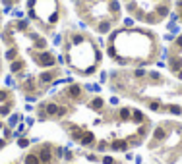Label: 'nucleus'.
Masks as SVG:
<instances>
[{
  "instance_id": "nucleus-29",
  "label": "nucleus",
  "mask_w": 182,
  "mask_h": 164,
  "mask_svg": "<svg viewBox=\"0 0 182 164\" xmlns=\"http://www.w3.org/2000/svg\"><path fill=\"white\" fill-rule=\"evenodd\" d=\"M16 122H18V116H14V118H10V126H16Z\"/></svg>"
},
{
  "instance_id": "nucleus-24",
  "label": "nucleus",
  "mask_w": 182,
  "mask_h": 164,
  "mask_svg": "<svg viewBox=\"0 0 182 164\" xmlns=\"http://www.w3.org/2000/svg\"><path fill=\"white\" fill-rule=\"evenodd\" d=\"M132 23H134V21H132L130 18H126V19H124V25H126V27H132Z\"/></svg>"
},
{
  "instance_id": "nucleus-27",
  "label": "nucleus",
  "mask_w": 182,
  "mask_h": 164,
  "mask_svg": "<svg viewBox=\"0 0 182 164\" xmlns=\"http://www.w3.org/2000/svg\"><path fill=\"white\" fill-rule=\"evenodd\" d=\"M62 43V37H60V35H56V37H54V44H60Z\"/></svg>"
},
{
  "instance_id": "nucleus-10",
  "label": "nucleus",
  "mask_w": 182,
  "mask_h": 164,
  "mask_svg": "<svg viewBox=\"0 0 182 164\" xmlns=\"http://www.w3.org/2000/svg\"><path fill=\"white\" fill-rule=\"evenodd\" d=\"M25 164H41V160H39L37 154H27L25 157Z\"/></svg>"
},
{
  "instance_id": "nucleus-7",
  "label": "nucleus",
  "mask_w": 182,
  "mask_h": 164,
  "mask_svg": "<svg viewBox=\"0 0 182 164\" xmlns=\"http://www.w3.org/2000/svg\"><path fill=\"white\" fill-rule=\"evenodd\" d=\"M10 69H12V73H18V71H21V69H23V62H21V60H14L12 66H10Z\"/></svg>"
},
{
  "instance_id": "nucleus-13",
  "label": "nucleus",
  "mask_w": 182,
  "mask_h": 164,
  "mask_svg": "<svg viewBox=\"0 0 182 164\" xmlns=\"http://www.w3.org/2000/svg\"><path fill=\"white\" fill-rule=\"evenodd\" d=\"M81 43H83V35L74 33V35H72V44H81Z\"/></svg>"
},
{
  "instance_id": "nucleus-16",
  "label": "nucleus",
  "mask_w": 182,
  "mask_h": 164,
  "mask_svg": "<svg viewBox=\"0 0 182 164\" xmlns=\"http://www.w3.org/2000/svg\"><path fill=\"white\" fill-rule=\"evenodd\" d=\"M120 118H122V120H128V118H130V110H128V108H122V110H120Z\"/></svg>"
},
{
  "instance_id": "nucleus-9",
  "label": "nucleus",
  "mask_w": 182,
  "mask_h": 164,
  "mask_svg": "<svg viewBox=\"0 0 182 164\" xmlns=\"http://www.w3.org/2000/svg\"><path fill=\"white\" fill-rule=\"evenodd\" d=\"M112 149H116V151H126V149H128V143H126V141H114V143H112Z\"/></svg>"
},
{
  "instance_id": "nucleus-34",
  "label": "nucleus",
  "mask_w": 182,
  "mask_h": 164,
  "mask_svg": "<svg viewBox=\"0 0 182 164\" xmlns=\"http://www.w3.org/2000/svg\"><path fill=\"white\" fill-rule=\"evenodd\" d=\"M180 19H182V14H180Z\"/></svg>"
},
{
  "instance_id": "nucleus-28",
  "label": "nucleus",
  "mask_w": 182,
  "mask_h": 164,
  "mask_svg": "<svg viewBox=\"0 0 182 164\" xmlns=\"http://www.w3.org/2000/svg\"><path fill=\"white\" fill-rule=\"evenodd\" d=\"M176 46H178V48H182V35L176 39Z\"/></svg>"
},
{
  "instance_id": "nucleus-19",
  "label": "nucleus",
  "mask_w": 182,
  "mask_h": 164,
  "mask_svg": "<svg viewBox=\"0 0 182 164\" xmlns=\"http://www.w3.org/2000/svg\"><path fill=\"white\" fill-rule=\"evenodd\" d=\"M169 110H170L172 114H180V112H182V108H180V106H174V104H170Z\"/></svg>"
},
{
  "instance_id": "nucleus-3",
  "label": "nucleus",
  "mask_w": 182,
  "mask_h": 164,
  "mask_svg": "<svg viewBox=\"0 0 182 164\" xmlns=\"http://www.w3.org/2000/svg\"><path fill=\"white\" fill-rule=\"evenodd\" d=\"M169 66H170V69H172V71H180V68H182V58H180V56L170 58V60H169Z\"/></svg>"
},
{
  "instance_id": "nucleus-21",
  "label": "nucleus",
  "mask_w": 182,
  "mask_h": 164,
  "mask_svg": "<svg viewBox=\"0 0 182 164\" xmlns=\"http://www.w3.org/2000/svg\"><path fill=\"white\" fill-rule=\"evenodd\" d=\"M103 164H114L112 157H103Z\"/></svg>"
},
{
  "instance_id": "nucleus-25",
  "label": "nucleus",
  "mask_w": 182,
  "mask_h": 164,
  "mask_svg": "<svg viewBox=\"0 0 182 164\" xmlns=\"http://www.w3.org/2000/svg\"><path fill=\"white\" fill-rule=\"evenodd\" d=\"M143 73H145V71H143V69H136V71H134V76H136V77H142Z\"/></svg>"
},
{
  "instance_id": "nucleus-5",
  "label": "nucleus",
  "mask_w": 182,
  "mask_h": 164,
  "mask_svg": "<svg viewBox=\"0 0 182 164\" xmlns=\"http://www.w3.org/2000/svg\"><path fill=\"white\" fill-rule=\"evenodd\" d=\"M79 141H81V145H85V147H89V145H95V137H93V133H83Z\"/></svg>"
},
{
  "instance_id": "nucleus-4",
  "label": "nucleus",
  "mask_w": 182,
  "mask_h": 164,
  "mask_svg": "<svg viewBox=\"0 0 182 164\" xmlns=\"http://www.w3.org/2000/svg\"><path fill=\"white\" fill-rule=\"evenodd\" d=\"M68 95H70L72 99H79V97H81V87H79V85H70V87H68Z\"/></svg>"
},
{
  "instance_id": "nucleus-2",
  "label": "nucleus",
  "mask_w": 182,
  "mask_h": 164,
  "mask_svg": "<svg viewBox=\"0 0 182 164\" xmlns=\"http://www.w3.org/2000/svg\"><path fill=\"white\" fill-rule=\"evenodd\" d=\"M39 160H41L43 164H51V160H52V152H51V147H49V145L41 149V152H39Z\"/></svg>"
},
{
  "instance_id": "nucleus-26",
  "label": "nucleus",
  "mask_w": 182,
  "mask_h": 164,
  "mask_svg": "<svg viewBox=\"0 0 182 164\" xmlns=\"http://www.w3.org/2000/svg\"><path fill=\"white\" fill-rule=\"evenodd\" d=\"M27 145H29V141H27V139H21V141H20V147H27Z\"/></svg>"
},
{
  "instance_id": "nucleus-22",
  "label": "nucleus",
  "mask_w": 182,
  "mask_h": 164,
  "mask_svg": "<svg viewBox=\"0 0 182 164\" xmlns=\"http://www.w3.org/2000/svg\"><path fill=\"white\" fill-rule=\"evenodd\" d=\"M6 97H8L6 91H0V102H4V101H6Z\"/></svg>"
},
{
  "instance_id": "nucleus-8",
  "label": "nucleus",
  "mask_w": 182,
  "mask_h": 164,
  "mask_svg": "<svg viewBox=\"0 0 182 164\" xmlns=\"http://www.w3.org/2000/svg\"><path fill=\"white\" fill-rule=\"evenodd\" d=\"M103 104H105V101H103V99H101V97H95V99L91 101V104H89V106H91V108H95V110H99V108L103 106Z\"/></svg>"
},
{
  "instance_id": "nucleus-1",
  "label": "nucleus",
  "mask_w": 182,
  "mask_h": 164,
  "mask_svg": "<svg viewBox=\"0 0 182 164\" xmlns=\"http://www.w3.org/2000/svg\"><path fill=\"white\" fill-rule=\"evenodd\" d=\"M37 62L41 64V66H45V68H51V66H54V62H56V60H54V56H52L51 52H39V54H37Z\"/></svg>"
},
{
  "instance_id": "nucleus-12",
  "label": "nucleus",
  "mask_w": 182,
  "mask_h": 164,
  "mask_svg": "<svg viewBox=\"0 0 182 164\" xmlns=\"http://www.w3.org/2000/svg\"><path fill=\"white\" fill-rule=\"evenodd\" d=\"M109 29H111V23H109V21H101V23H99V33H109Z\"/></svg>"
},
{
  "instance_id": "nucleus-15",
  "label": "nucleus",
  "mask_w": 182,
  "mask_h": 164,
  "mask_svg": "<svg viewBox=\"0 0 182 164\" xmlns=\"http://www.w3.org/2000/svg\"><path fill=\"white\" fill-rule=\"evenodd\" d=\"M167 14H169V6H159L157 8V16H167Z\"/></svg>"
},
{
  "instance_id": "nucleus-31",
  "label": "nucleus",
  "mask_w": 182,
  "mask_h": 164,
  "mask_svg": "<svg viewBox=\"0 0 182 164\" xmlns=\"http://www.w3.org/2000/svg\"><path fill=\"white\" fill-rule=\"evenodd\" d=\"M178 8H182V0H178Z\"/></svg>"
},
{
  "instance_id": "nucleus-6",
  "label": "nucleus",
  "mask_w": 182,
  "mask_h": 164,
  "mask_svg": "<svg viewBox=\"0 0 182 164\" xmlns=\"http://www.w3.org/2000/svg\"><path fill=\"white\" fill-rule=\"evenodd\" d=\"M52 79H54V73L52 71H43L39 77V81L43 83V85H47V83H52Z\"/></svg>"
},
{
  "instance_id": "nucleus-23",
  "label": "nucleus",
  "mask_w": 182,
  "mask_h": 164,
  "mask_svg": "<svg viewBox=\"0 0 182 164\" xmlns=\"http://www.w3.org/2000/svg\"><path fill=\"white\" fill-rule=\"evenodd\" d=\"M8 112H10V110H8V106H0V114H2V116H6Z\"/></svg>"
},
{
  "instance_id": "nucleus-14",
  "label": "nucleus",
  "mask_w": 182,
  "mask_h": 164,
  "mask_svg": "<svg viewBox=\"0 0 182 164\" xmlns=\"http://www.w3.org/2000/svg\"><path fill=\"white\" fill-rule=\"evenodd\" d=\"M132 118H134V122H143V120H145V118H143V114L140 112V110H134Z\"/></svg>"
},
{
  "instance_id": "nucleus-11",
  "label": "nucleus",
  "mask_w": 182,
  "mask_h": 164,
  "mask_svg": "<svg viewBox=\"0 0 182 164\" xmlns=\"http://www.w3.org/2000/svg\"><path fill=\"white\" fill-rule=\"evenodd\" d=\"M153 139H157V141L165 139V129H163V127H157V129H155V133H153Z\"/></svg>"
},
{
  "instance_id": "nucleus-18",
  "label": "nucleus",
  "mask_w": 182,
  "mask_h": 164,
  "mask_svg": "<svg viewBox=\"0 0 182 164\" xmlns=\"http://www.w3.org/2000/svg\"><path fill=\"white\" fill-rule=\"evenodd\" d=\"M16 54H18V52H16V48H10V50L6 52V58H8V60H14V58H16Z\"/></svg>"
},
{
  "instance_id": "nucleus-32",
  "label": "nucleus",
  "mask_w": 182,
  "mask_h": 164,
  "mask_svg": "<svg viewBox=\"0 0 182 164\" xmlns=\"http://www.w3.org/2000/svg\"><path fill=\"white\" fill-rule=\"evenodd\" d=\"M178 77H180V79H182V71H178Z\"/></svg>"
},
{
  "instance_id": "nucleus-20",
  "label": "nucleus",
  "mask_w": 182,
  "mask_h": 164,
  "mask_svg": "<svg viewBox=\"0 0 182 164\" xmlns=\"http://www.w3.org/2000/svg\"><path fill=\"white\" fill-rule=\"evenodd\" d=\"M18 29H21V31H23V29H27V19H21L20 23H18Z\"/></svg>"
},
{
  "instance_id": "nucleus-17",
  "label": "nucleus",
  "mask_w": 182,
  "mask_h": 164,
  "mask_svg": "<svg viewBox=\"0 0 182 164\" xmlns=\"http://www.w3.org/2000/svg\"><path fill=\"white\" fill-rule=\"evenodd\" d=\"M35 46H37V48H45L47 41H45V39H37V41H35Z\"/></svg>"
},
{
  "instance_id": "nucleus-30",
  "label": "nucleus",
  "mask_w": 182,
  "mask_h": 164,
  "mask_svg": "<svg viewBox=\"0 0 182 164\" xmlns=\"http://www.w3.org/2000/svg\"><path fill=\"white\" fill-rule=\"evenodd\" d=\"M149 108H151V110H157V108H159V104H157V102H151Z\"/></svg>"
},
{
  "instance_id": "nucleus-33",
  "label": "nucleus",
  "mask_w": 182,
  "mask_h": 164,
  "mask_svg": "<svg viewBox=\"0 0 182 164\" xmlns=\"http://www.w3.org/2000/svg\"><path fill=\"white\" fill-rule=\"evenodd\" d=\"M0 129H2V124H0Z\"/></svg>"
}]
</instances>
